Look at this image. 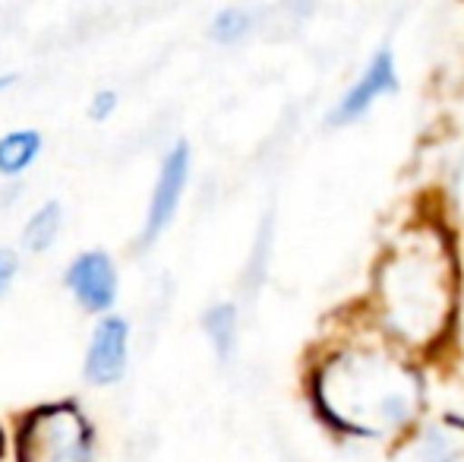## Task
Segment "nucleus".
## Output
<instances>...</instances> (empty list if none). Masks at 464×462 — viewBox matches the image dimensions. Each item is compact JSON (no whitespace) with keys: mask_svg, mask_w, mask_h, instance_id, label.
Segmentation results:
<instances>
[{"mask_svg":"<svg viewBox=\"0 0 464 462\" xmlns=\"http://www.w3.org/2000/svg\"><path fill=\"white\" fill-rule=\"evenodd\" d=\"M382 329L404 349L427 351L449 336L459 314L461 263L440 222L404 225L382 251L372 276Z\"/></svg>","mask_w":464,"mask_h":462,"instance_id":"nucleus-1","label":"nucleus"},{"mask_svg":"<svg viewBox=\"0 0 464 462\" xmlns=\"http://www.w3.org/2000/svg\"><path fill=\"white\" fill-rule=\"evenodd\" d=\"M313 402L332 428L354 437H389L423 406V380L411 361L376 346L338 349L313 370Z\"/></svg>","mask_w":464,"mask_h":462,"instance_id":"nucleus-2","label":"nucleus"},{"mask_svg":"<svg viewBox=\"0 0 464 462\" xmlns=\"http://www.w3.org/2000/svg\"><path fill=\"white\" fill-rule=\"evenodd\" d=\"M95 431L76 402L38 406L16 428L19 462H92Z\"/></svg>","mask_w":464,"mask_h":462,"instance_id":"nucleus-3","label":"nucleus"},{"mask_svg":"<svg viewBox=\"0 0 464 462\" xmlns=\"http://www.w3.org/2000/svg\"><path fill=\"white\" fill-rule=\"evenodd\" d=\"M398 89V64L395 54L389 48H379L376 54L367 61L363 74L344 89V95L338 99V105L332 108L329 123L332 127H348V123H357L361 117L370 114V108L376 102L389 99Z\"/></svg>","mask_w":464,"mask_h":462,"instance_id":"nucleus-4","label":"nucleus"},{"mask_svg":"<svg viewBox=\"0 0 464 462\" xmlns=\"http://www.w3.org/2000/svg\"><path fill=\"white\" fill-rule=\"evenodd\" d=\"M187 174H189V146L187 143H178V146L165 155V165H161L159 184H155V193H152V206H149L146 231H142V244H152V241L171 225L174 212H178V206H180V197H184Z\"/></svg>","mask_w":464,"mask_h":462,"instance_id":"nucleus-5","label":"nucleus"},{"mask_svg":"<svg viewBox=\"0 0 464 462\" xmlns=\"http://www.w3.org/2000/svg\"><path fill=\"white\" fill-rule=\"evenodd\" d=\"M67 285L86 310H108L117 298V272L108 253L89 251L67 270Z\"/></svg>","mask_w":464,"mask_h":462,"instance_id":"nucleus-6","label":"nucleus"},{"mask_svg":"<svg viewBox=\"0 0 464 462\" xmlns=\"http://www.w3.org/2000/svg\"><path fill=\"white\" fill-rule=\"evenodd\" d=\"M127 320L121 317H108V320L98 323L92 346H89L86 355V380L98 383V387H108V383H117L123 377V368H127Z\"/></svg>","mask_w":464,"mask_h":462,"instance_id":"nucleus-7","label":"nucleus"},{"mask_svg":"<svg viewBox=\"0 0 464 462\" xmlns=\"http://www.w3.org/2000/svg\"><path fill=\"white\" fill-rule=\"evenodd\" d=\"M42 152V136L35 130H16L0 140V174L13 178V174L25 172Z\"/></svg>","mask_w":464,"mask_h":462,"instance_id":"nucleus-8","label":"nucleus"},{"mask_svg":"<svg viewBox=\"0 0 464 462\" xmlns=\"http://www.w3.org/2000/svg\"><path fill=\"white\" fill-rule=\"evenodd\" d=\"M206 333L212 339L218 358H227L234 351V342H237V308L234 304H215L206 314Z\"/></svg>","mask_w":464,"mask_h":462,"instance_id":"nucleus-9","label":"nucleus"},{"mask_svg":"<svg viewBox=\"0 0 464 462\" xmlns=\"http://www.w3.org/2000/svg\"><path fill=\"white\" fill-rule=\"evenodd\" d=\"M423 462H464V425H440L427 440Z\"/></svg>","mask_w":464,"mask_h":462,"instance_id":"nucleus-10","label":"nucleus"},{"mask_svg":"<svg viewBox=\"0 0 464 462\" xmlns=\"http://www.w3.org/2000/svg\"><path fill=\"white\" fill-rule=\"evenodd\" d=\"M57 229H61V206L48 203L29 219L25 225V247L29 251H48L51 241L57 238Z\"/></svg>","mask_w":464,"mask_h":462,"instance_id":"nucleus-11","label":"nucleus"},{"mask_svg":"<svg viewBox=\"0 0 464 462\" xmlns=\"http://www.w3.org/2000/svg\"><path fill=\"white\" fill-rule=\"evenodd\" d=\"M246 29H250V16H246L244 10H225V13H218L212 23V35L225 44L240 42V38L246 35Z\"/></svg>","mask_w":464,"mask_h":462,"instance_id":"nucleus-12","label":"nucleus"},{"mask_svg":"<svg viewBox=\"0 0 464 462\" xmlns=\"http://www.w3.org/2000/svg\"><path fill=\"white\" fill-rule=\"evenodd\" d=\"M114 105H117V95L114 93H102V95H95V102H92V108H89V114H92L95 121H104V117L114 112Z\"/></svg>","mask_w":464,"mask_h":462,"instance_id":"nucleus-13","label":"nucleus"},{"mask_svg":"<svg viewBox=\"0 0 464 462\" xmlns=\"http://www.w3.org/2000/svg\"><path fill=\"white\" fill-rule=\"evenodd\" d=\"M13 272H16V257H13L10 251H0V295H4V289L10 285Z\"/></svg>","mask_w":464,"mask_h":462,"instance_id":"nucleus-14","label":"nucleus"},{"mask_svg":"<svg viewBox=\"0 0 464 462\" xmlns=\"http://www.w3.org/2000/svg\"><path fill=\"white\" fill-rule=\"evenodd\" d=\"M452 200H455V210H459V216L464 219V155H461L459 172H455V181H452Z\"/></svg>","mask_w":464,"mask_h":462,"instance_id":"nucleus-15","label":"nucleus"},{"mask_svg":"<svg viewBox=\"0 0 464 462\" xmlns=\"http://www.w3.org/2000/svg\"><path fill=\"white\" fill-rule=\"evenodd\" d=\"M13 83V76H0V89H6Z\"/></svg>","mask_w":464,"mask_h":462,"instance_id":"nucleus-16","label":"nucleus"}]
</instances>
